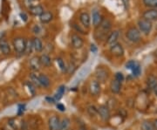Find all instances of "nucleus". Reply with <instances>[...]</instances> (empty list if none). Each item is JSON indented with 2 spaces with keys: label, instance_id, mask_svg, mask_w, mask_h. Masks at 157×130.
<instances>
[{
  "label": "nucleus",
  "instance_id": "21",
  "mask_svg": "<svg viewBox=\"0 0 157 130\" xmlns=\"http://www.w3.org/2000/svg\"><path fill=\"white\" fill-rule=\"evenodd\" d=\"M39 79L41 86H43V87H45V88H47V87L50 86L51 80L50 79L48 78L47 75H45V74H39Z\"/></svg>",
  "mask_w": 157,
  "mask_h": 130
},
{
  "label": "nucleus",
  "instance_id": "49",
  "mask_svg": "<svg viewBox=\"0 0 157 130\" xmlns=\"http://www.w3.org/2000/svg\"><path fill=\"white\" fill-rule=\"evenodd\" d=\"M155 57H156V58H157V50H156V51H155Z\"/></svg>",
  "mask_w": 157,
  "mask_h": 130
},
{
  "label": "nucleus",
  "instance_id": "34",
  "mask_svg": "<svg viewBox=\"0 0 157 130\" xmlns=\"http://www.w3.org/2000/svg\"><path fill=\"white\" fill-rule=\"evenodd\" d=\"M40 0H25V5L28 6L29 7H32L34 6H38V3H39Z\"/></svg>",
  "mask_w": 157,
  "mask_h": 130
},
{
  "label": "nucleus",
  "instance_id": "35",
  "mask_svg": "<svg viewBox=\"0 0 157 130\" xmlns=\"http://www.w3.org/2000/svg\"><path fill=\"white\" fill-rule=\"evenodd\" d=\"M138 62H136L135 60H129L128 62L126 64V67L129 69V70H132V68L135 67V65Z\"/></svg>",
  "mask_w": 157,
  "mask_h": 130
},
{
  "label": "nucleus",
  "instance_id": "36",
  "mask_svg": "<svg viewBox=\"0 0 157 130\" xmlns=\"http://www.w3.org/2000/svg\"><path fill=\"white\" fill-rule=\"evenodd\" d=\"M124 75L121 73H120V72H118V73H116L115 74V79L116 80H118V81H120V82H121L122 83V81H124Z\"/></svg>",
  "mask_w": 157,
  "mask_h": 130
},
{
  "label": "nucleus",
  "instance_id": "9",
  "mask_svg": "<svg viewBox=\"0 0 157 130\" xmlns=\"http://www.w3.org/2000/svg\"><path fill=\"white\" fill-rule=\"evenodd\" d=\"M110 52L112 53L113 56L115 57H122L125 53V51H124L123 46L120 43H116L114 45H113L111 47H110Z\"/></svg>",
  "mask_w": 157,
  "mask_h": 130
},
{
  "label": "nucleus",
  "instance_id": "15",
  "mask_svg": "<svg viewBox=\"0 0 157 130\" xmlns=\"http://www.w3.org/2000/svg\"><path fill=\"white\" fill-rule=\"evenodd\" d=\"M0 51L4 55H9L11 53V46L6 40H0Z\"/></svg>",
  "mask_w": 157,
  "mask_h": 130
},
{
  "label": "nucleus",
  "instance_id": "27",
  "mask_svg": "<svg viewBox=\"0 0 157 130\" xmlns=\"http://www.w3.org/2000/svg\"><path fill=\"white\" fill-rule=\"evenodd\" d=\"M56 62L57 64H58V67H59V69H60V71H61L62 73L67 72V67L66 63H65V61L62 59L61 58H57Z\"/></svg>",
  "mask_w": 157,
  "mask_h": 130
},
{
  "label": "nucleus",
  "instance_id": "32",
  "mask_svg": "<svg viewBox=\"0 0 157 130\" xmlns=\"http://www.w3.org/2000/svg\"><path fill=\"white\" fill-rule=\"evenodd\" d=\"M89 70H90L89 67H84L83 69H81V70H80V72L78 73V79H83V78H85V77L86 76V74L89 73Z\"/></svg>",
  "mask_w": 157,
  "mask_h": 130
},
{
  "label": "nucleus",
  "instance_id": "14",
  "mask_svg": "<svg viewBox=\"0 0 157 130\" xmlns=\"http://www.w3.org/2000/svg\"><path fill=\"white\" fill-rule=\"evenodd\" d=\"M79 21L84 27L88 28L91 25V17L87 12H82L79 15Z\"/></svg>",
  "mask_w": 157,
  "mask_h": 130
},
{
  "label": "nucleus",
  "instance_id": "5",
  "mask_svg": "<svg viewBox=\"0 0 157 130\" xmlns=\"http://www.w3.org/2000/svg\"><path fill=\"white\" fill-rule=\"evenodd\" d=\"M88 90H89L90 94H91L92 96H99V95L101 94V83H100L98 80H96V79H92L89 83Z\"/></svg>",
  "mask_w": 157,
  "mask_h": 130
},
{
  "label": "nucleus",
  "instance_id": "29",
  "mask_svg": "<svg viewBox=\"0 0 157 130\" xmlns=\"http://www.w3.org/2000/svg\"><path fill=\"white\" fill-rule=\"evenodd\" d=\"M87 113L91 117H95L98 114V108H96L94 105H91L87 108Z\"/></svg>",
  "mask_w": 157,
  "mask_h": 130
},
{
  "label": "nucleus",
  "instance_id": "39",
  "mask_svg": "<svg viewBox=\"0 0 157 130\" xmlns=\"http://www.w3.org/2000/svg\"><path fill=\"white\" fill-rule=\"evenodd\" d=\"M65 91H66V86H65L64 85H62V86H60L59 88H58L57 94H59V95L63 96V95H64V94H65Z\"/></svg>",
  "mask_w": 157,
  "mask_h": 130
},
{
  "label": "nucleus",
  "instance_id": "30",
  "mask_svg": "<svg viewBox=\"0 0 157 130\" xmlns=\"http://www.w3.org/2000/svg\"><path fill=\"white\" fill-rule=\"evenodd\" d=\"M132 74L133 75L135 76V77H138V76H140V74H141V67H140V64L139 63H137L136 65H135V67L132 68Z\"/></svg>",
  "mask_w": 157,
  "mask_h": 130
},
{
  "label": "nucleus",
  "instance_id": "43",
  "mask_svg": "<svg viewBox=\"0 0 157 130\" xmlns=\"http://www.w3.org/2000/svg\"><path fill=\"white\" fill-rule=\"evenodd\" d=\"M90 50H91V52H92L93 53H96L97 51H98V48H97V46H96L95 45L92 44V45H91V47H90Z\"/></svg>",
  "mask_w": 157,
  "mask_h": 130
},
{
  "label": "nucleus",
  "instance_id": "44",
  "mask_svg": "<svg viewBox=\"0 0 157 130\" xmlns=\"http://www.w3.org/2000/svg\"><path fill=\"white\" fill-rule=\"evenodd\" d=\"M19 15H20V17L22 18L23 21H25H25H27V18H28V17H27V15H26L25 13H20Z\"/></svg>",
  "mask_w": 157,
  "mask_h": 130
},
{
  "label": "nucleus",
  "instance_id": "16",
  "mask_svg": "<svg viewBox=\"0 0 157 130\" xmlns=\"http://www.w3.org/2000/svg\"><path fill=\"white\" fill-rule=\"evenodd\" d=\"M110 90L113 94H117L121 90V82L118 81L116 79H113L110 83Z\"/></svg>",
  "mask_w": 157,
  "mask_h": 130
},
{
  "label": "nucleus",
  "instance_id": "47",
  "mask_svg": "<svg viewBox=\"0 0 157 130\" xmlns=\"http://www.w3.org/2000/svg\"><path fill=\"white\" fill-rule=\"evenodd\" d=\"M153 123H154V126H155V129L157 130V120H155V121H154Z\"/></svg>",
  "mask_w": 157,
  "mask_h": 130
},
{
  "label": "nucleus",
  "instance_id": "26",
  "mask_svg": "<svg viewBox=\"0 0 157 130\" xmlns=\"http://www.w3.org/2000/svg\"><path fill=\"white\" fill-rule=\"evenodd\" d=\"M30 79H31V83H33L36 87H40L41 85H40V82H39V75L35 74H30Z\"/></svg>",
  "mask_w": 157,
  "mask_h": 130
},
{
  "label": "nucleus",
  "instance_id": "11",
  "mask_svg": "<svg viewBox=\"0 0 157 130\" xmlns=\"http://www.w3.org/2000/svg\"><path fill=\"white\" fill-rule=\"evenodd\" d=\"M119 37H120V32L118 30L113 31V32H112L111 33L108 35V37H107V40H106V44L111 47L113 45H114V44L117 43L118 40H119Z\"/></svg>",
  "mask_w": 157,
  "mask_h": 130
},
{
  "label": "nucleus",
  "instance_id": "41",
  "mask_svg": "<svg viewBox=\"0 0 157 130\" xmlns=\"http://www.w3.org/2000/svg\"><path fill=\"white\" fill-rule=\"evenodd\" d=\"M45 101L48 102V103H50V104H54L56 102L55 99L53 97H46L45 98Z\"/></svg>",
  "mask_w": 157,
  "mask_h": 130
},
{
  "label": "nucleus",
  "instance_id": "37",
  "mask_svg": "<svg viewBox=\"0 0 157 130\" xmlns=\"http://www.w3.org/2000/svg\"><path fill=\"white\" fill-rule=\"evenodd\" d=\"M27 86H28V88H29V91L31 92V94L33 95L34 94H35V91H36V86L33 84V83H31V82H28L27 83Z\"/></svg>",
  "mask_w": 157,
  "mask_h": 130
},
{
  "label": "nucleus",
  "instance_id": "45",
  "mask_svg": "<svg viewBox=\"0 0 157 130\" xmlns=\"http://www.w3.org/2000/svg\"><path fill=\"white\" fill-rule=\"evenodd\" d=\"M39 32H40V30H39V25H35V26H34V28H33V32H34V33L38 34V33H39Z\"/></svg>",
  "mask_w": 157,
  "mask_h": 130
},
{
  "label": "nucleus",
  "instance_id": "18",
  "mask_svg": "<svg viewBox=\"0 0 157 130\" xmlns=\"http://www.w3.org/2000/svg\"><path fill=\"white\" fill-rule=\"evenodd\" d=\"M92 18H93V25L94 27H98L103 20L101 14L98 11H94L93 12Z\"/></svg>",
  "mask_w": 157,
  "mask_h": 130
},
{
  "label": "nucleus",
  "instance_id": "42",
  "mask_svg": "<svg viewBox=\"0 0 157 130\" xmlns=\"http://www.w3.org/2000/svg\"><path fill=\"white\" fill-rule=\"evenodd\" d=\"M25 111V105H20L19 108H18V111H17V115H21Z\"/></svg>",
  "mask_w": 157,
  "mask_h": 130
},
{
  "label": "nucleus",
  "instance_id": "24",
  "mask_svg": "<svg viewBox=\"0 0 157 130\" xmlns=\"http://www.w3.org/2000/svg\"><path fill=\"white\" fill-rule=\"evenodd\" d=\"M71 126V120L69 118H64L60 121V126H59V130H69Z\"/></svg>",
  "mask_w": 157,
  "mask_h": 130
},
{
  "label": "nucleus",
  "instance_id": "28",
  "mask_svg": "<svg viewBox=\"0 0 157 130\" xmlns=\"http://www.w3.org/2000/svg\"><path fill=\"white\" fill-rule=\"evenodd\" d=\"M144 6L150 9H157V0H142Z\"/></svg>",
  "mask_w": 157,
  "mask_h": 130
},
{
  "label": "nucleus",
  "instance_id": "38",
  "mask_svg": "<svg viewBox=\"0 0 157 130\" xmlns=\"http://www.w3.org/2000/svg\"><path fill=\"white\" fill-rule=\"evenodd\" d=\"M76 69V67H75V65L73 64V63H70L69 64V66L67 67V72L69 73V74H71V73H73L74 72V70Z\"/></svg>",
  "mask_w": 157,
  "mask_h": 130
},
{
  "label": "nucleus",
  "instance_id": "46",
  "mask_svg": "<svg viewBox=\"0 0 157 130\" xmlns=\"http://www.w3.org/2000/svg\"><path fill=\"white\" fill-rule=\"evenodd\" d=\"M78 130H86V127L85 125H80V127L78 128Z\"/></svg>",
  "mask_w": 157,
  "mask_h": 130
},
{
  "label": "nucleus",
  "instance_id": "6",
  "mask_svg": "<svg viewBox=\"0 0 157 130\" xmlns=\"http://www.w3.org/2000/svg\"><path fill=\"white\" fill-rule=\"evenodd\" d=\"M99 26H100V31L97 32H98V34H101L100 39H101V38L104 39L107 32L112 28V23L109 19H103Z\"/></svg>",
  "mask_w": 157,
  "mask_h": 130
},
{
  "label": "nucleus",
  "instance_id": "12",
  "mask_svg": "<svg viewBox=\"0 0 157 130\" xmlns=\"http://www.w3.org/2000/svg\"><path fill=\"white\" fill-rule=\"evenodd\" d=\"M142 17L148 21H156L157 20V9H149L143 12Z\"/></svg>",
  "mask_w": 157,
  "mask_h": 130
},
{
  "label": "nucleus",
  "instance_id": "17",
  "mask_svg": "<svg viewBox=\"0 0 157 130\" xmlns=\"http://www.w3.org/2000/svg\"><path fill=\"white\" fill-rule=\"evenodd\" d=\"M29 11L32 15L33 16H41L43 13H44V8L40 5H38V6H32V7H29Z\"/></svg>",
  "mask_w": 157,
  "mask_h": 130
},
{
  "label": "nucleus",
  "instance_id": "22",
  "mask_svg": "<svg viewBox=\"0 0 157 130\" xmlns=\"http://www.w3.org/2000/svg\"><path fill=\"white\" fill-rule=\"evenodd\" d=\"M53 18V15L51 11H44V13L39 16V20L40 22L43 24H47V23L51 22Z\"/></svg>",
  "mask_w": 157,
  "mask_h": 130
},
{
  "label": "nucleus",
  "instance_id": "20",
  "mask_svg": "<svg viewBox=\"0 0 157 130\" xmlns=\"http://www.w3.org/2000/svg\"><path fill=\"white\" fill-rule=\"evenodd\" d=\"M32 41H33V45L34 50L37 52H42L43 48H44V45H43V43H42L41 40L39 38H38V37H35V38H33L32 40Z\"/></svg>",
  "mask_w": 157,
  "mask_h": 130
},
{
  "label": "nucleus",
  "instance_id": "1",
  "mask_svg": "<svg viewBox=\"0 0 157 130\" xmlns=\"http://www.w3.org/2000/svg\"><path fill=\"white\" fill-rule=\"evenodd\" d=\"M126 37L128 41L132 42V43H138L140 42V39H141V35H140V32L139 29L136 27H131L129 28L127 32H126Z\"/></svg>",
  "mask_w": 157,
  "mask_h": 130
},
{
  "label": "nucleus",
  "instance_id": "3",
  "mask_svg": "<svg viewBox=\"0 0 157 130\" xmlns=\"http://www.w3.org/2000/svg\"><path fill=\"white\" fill-rule=\"evenodd\" d=\"M94 75H95L96 80H98L100 83H105L109 77V72L106 68L98 67L94 72Z\"/></svg>",
  "mask_w": 157,
  "mask_h": 130
},
{
  "label": "nucleus",
  "instance_id": "4",
  "mask_svg": "<svg viewBox=\"0 0 157 130\" xmlns=\"http://www.w3.org/2000/svg\"><path fill=\"white\" fill-rule=\"evenodd\" d=\"M13 47L14 50L17 53H24L25 52V47H26V40L24 38H16L13 40Z\"/></svg>",
  "mask_w": 157,
  "mask_h": 130
},
{
  "label": "nucleus",
  "instance_id": "7",
  "mask_svg": "<svg viewBox=\"0 0 157 130\" xmlns=\"http://www.w3.org/2000/svg\"><path fill=\"white\" fill-rule=\"evenodd\" d=\"M98 114L100 115L101 119L103 121H108L111 114H110V109L107 105H101L98 108Z\"/></svg>",
  "mask_w": 157,
  "mask_h": 130
},
{
  "label": "nucleus",
  "instance_id": "31",
  "mask_svg": "<svg viewBox=\"0 0 157 130\" xmlns=\"http://www.w3.org/2000/svg\"><path fill=\"white\" fill-rule=\"evenodd\" d=\"M33 41L32 40H26V47H25V53L30 54L33 51Z\"/></svg>",
  "mask_w": 157,
  "mask_h": 130
},
{
  "label": "nucleus",
  "instance_id": "8",
  "mask_svg": "<svg viewBox=\"0 0 157 130\" xmlns=\"http://www.w3.org/2000/svg\"><path fill=\"white\" fill-rule=\"evenodd\" d=\"M71 44L74 49H80L84 45V40L78 34L73 33L71 36Z\"/></svg>",
  "mask_w": 157,
  "mask_h": 130
},
{
  "label": "nucleus",
  "instance_id": "33",
  "mask_svg": "<svg viewBox=\"0 0 157 130\" xmlns=\"http://www.w3.org/2000/svg\"><path fill=\"white\" fill-rule=\"evenodd\" d=\"M72 25H73L72 26H73V28L75 29V30H76V31H77L78 32H79V33H82V34H86V33H87L86 32H85L84 30L81 28V27H80L79 25H78V24H76V23H73Z\"/></svg>",
  "mask_w": 157,
  "mask_h": 130
},
{
  "label": "nucleus",
  "instance_id": "23",
  "mask_svg": "<svg viewBox=\"0 0 157 130\" xmlns=\"http://www.w3.org/2000/svg\"><path fill=\"white\" fill-rule=\"evenodd\" d=\"M147 86L149 89L154 90L157 86V77L155 75H150L147 79Z\"/></svg>",
  "mask_w": 157,
  "mask_h": 130
},
{
  "label": "nucleus",
  "instance_id": "13",
  "mask_svg": "<svg viewBox=\"0 0 157 130\" xmlns=\"http://www.w3.org/2000/svg\"><path fill=\"white\" fill-rule=\"evenodd\" d=\"M29 66H30V68H31L33 71H34V72H38V71H39L40 67H42V66H41V64H40L39 57L38 56L33 57V58L30 59Z\"/></svg>",
  "mask_w": 157,
  "mask_h": 130
},
{
  "label": "nucleus",
  "instance_id": "25",
  "mask_svg": "<svg viewBox=\"0 0 157 130\" xmlns=\"http://www.w3.org/2000/svg\"><path fill=\"white\" fill-rule=\"evenodd\" d=\"M141 129L142 130H156L154 123H152L151 121L148 120H145L141 123Z\"/></svg>",
  "mask_w": 157,
  "mask_h": 130
},
{
  "label": "nucleus",
  "instance_id": "10",
  "mask_svg": "<svg viewBox=\"0 0 157 130\" xmlns=\"http://www.w3.org/2000/svg\"><path fill=\"white\" fill-rule=\"evenodd\" d=\"M60 126V120L59 117L57 115L51 116L48 120V128L49 130H59Z\"/></svg>",
  "mask_w": 157,
  "mask_h": 130
},
{
  "label": "nucleus",
  "instance_id": "40",
  "mask_svg": "<svg viewBox=\"0 0 157 130\" xmlns=\"http://www.w3.org/2000/svg\"><path fill=\"white\" fill-rule=\"evenodd\" d=\"M57 108H58L59 111H61V112H65V111H66V107H65L63 104H61V103H58V104H57Z\"/></svg>",
  "mask_w": 157,
  "mask_h": 130
},
{
  "label": "nucleus",
  "instance_id": "2",
  "mask_svg": "<svg viewBox=\"0 0 157 130\" xmlns=\"http://www.w3.org/2000/svg\"><path fill=\"white\" fill-rule=\"evenodd\" d=\"M137 25H138L139 31L144 35H148L151 32L152 27H153L152 22L147 20L145 18H140V20H138Z\"/></svg>",
  "mask_w": 157,
  "mask_h": 130
},
{
  "label": "nucleus",
  "instance_id": "48",
  "mask_svg": "<svg viewBox=\"0 0 157 130\" xmlns=\"http://www.w3.org/2000/svg\"><path fill=\"white\" fill-rule=\"evenodd\" d=\"M153 91H154V93L155 94V95L157 96V86H156V87H155V89H154Z\"/></svg>",
  "mask_w": 157,
  "mask_h": 130
},
{
  "label": "nucleus",
  "instance_id": "19",
  "mask_svg": "<svg viewBox=\"0 0 157 130\" xmlns=\"http://www.w3.org/2000/svg\"><path fill=\"white\" fill-rule=\"evenodd\" d=\"M39 60H40V64H41L42 67H49L51 65H52V59L46 53H44V54H42L41 56L39 57Z\"/></svg>",
  "mask_w": 157,
  "mask_h": 130
}]
</instances>
